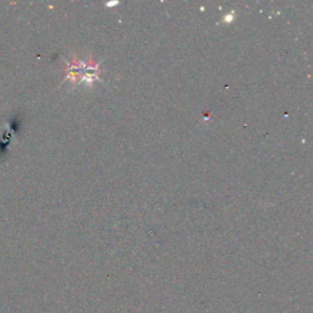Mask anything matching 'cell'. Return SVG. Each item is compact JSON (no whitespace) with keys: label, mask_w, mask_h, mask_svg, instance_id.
Here are the masks:
<instances>
[{"label":"cell","mask_w":313,"mask_h":313,"mask_svg":"<svg viewBox=\"0 0 313 313\" xmlns=\"http://www.w3.org/2000/svg\"><path fill=\"white\" fill-rule=\"evenodd\" d=\"M99 78V64L88 65L87 63L81 60H73L72 63H68V76L66 80H70L75 85H81L85 82L86 85H91L93 81Z\"/></svg>","instance_id":"cell-1"}]
</instances>
